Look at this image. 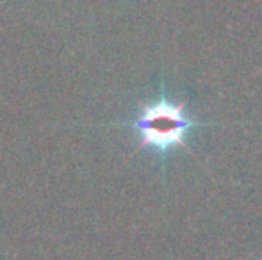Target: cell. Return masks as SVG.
Listing matches in <instances>:
<instances>
[{
	"mask_svg": "<svg viewBox=\"0 0 262 260\" xmlns=\"http://www.w3.org/2000/svg\"><path fill=\"white\" fill-rule=\"evenodd\" d=\"M132 127L143 146L166 153L186 145V139L194 130L196 123L179 104L161 98L146 105Z\"/></svg>",
	"mask_w": 262,
	"mask_h": 260,
	"instance_id": "obj_1",
	"label": "cell"
}]
</instances>
